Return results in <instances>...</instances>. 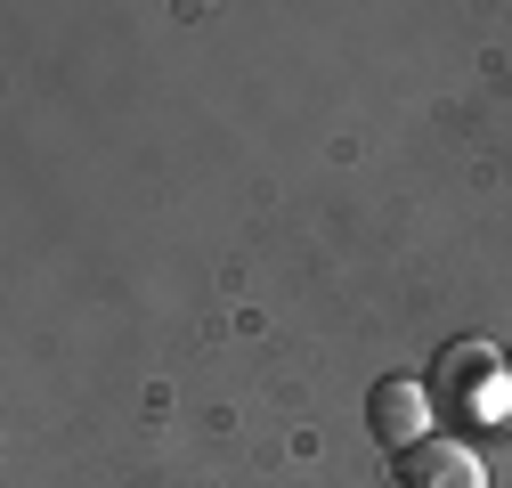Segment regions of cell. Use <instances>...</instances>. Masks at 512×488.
Instances as JSON below:
<instances>
[{
    "instance_id": "2",
    "label": "cell",
    "mask_w": 512,
    "mask_h": 488,
    "mask_svg": "<svg viewBox=\"0 0 512 488\" xmlns=\"http://www.w3.org/2000/svg\"><path fill=\"white\" fill-rule=\"evenodd\" d=\"M399 488H488V472H480V456L464 448V440H415L407 456H399Z\"/></svg>"
},
{
    "instance_id": "1",
    "label": "cell",
    "mask_w": 512,
    "mask_h": 488,
    "mask_svg": "<svg viewBox=\"0 0 512 488\" xmlns=\"http://www.w3.org/2000/svg\"><path fill=\"white\" fill-rule=\"evenodd\" d=\"M366 423H374V440L382 448H415V440H431L439 432V407H431V391L423 383H374V399H366Z\"/></svg>"
}]
</instances>
